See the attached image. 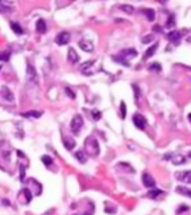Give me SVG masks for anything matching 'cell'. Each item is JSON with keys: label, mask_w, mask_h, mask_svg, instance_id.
Returning <instances> with one entry per match:
<instances>
[{"label": "cell", "mask_w": 191, "mask_h": 215, "mask_svg": "<svg viewBox=\"0 0 191 215\" xmlns=\"http://www.w3.org/2000/svg\"><path fill=\"white\" fill-rule=\"evenodd\" d=\"M138 55V53L133 48H127V50H123V51L120 52V54L117 55V56H113V59L116 61L117 63L122 64V65H124V66H129L130 64L127 63V58H133Z\"/></svg>", "instance_id": "obj_1"}, {"label": "cell", "mask_w": 191, "mask_h": 215, "mask_svg": "<svg viewBox=\"0 0 191 215\" xmlns=\"http://www.w3.org/2000/svg\"><path fill=\"white\" fill-rule=\"evenodd\" d=\"M85 150L89 156H97L100 153V146L94 137H88L85 140Z\"/></svg>", "instance_id": "obj_2"}, {"label": "cell", "mask_w": 191, "mask_h": 215, "mask_svg": "<svg viewBox=\"0 0 191 215\" xmlns=\"http://www.w3.org/2000/svg\"><path fill=\"white\" fill-rule=\"evenodd\" d=\"M84 124V120L82 118V115L79 114H76L74 115V118L72 119V122H70V130L74 134H78V132L81 131L82 127Z\"/></svg>", "instance_id": "obj_3"}, {"label": "cell", "mask_w": 191, "mask_h": 215, "mask_svg": "<svg viewBox=\"0 0 191 215\" xmlns=\"http://www.w3.org/2000/svg\"><path fill=\"white\" fill-rule=\"evenodd\" d=\"M26 76H27L28 82L34 83V84H37V83H38V76H37V73H36L35 67L32 66V64H27V72H26Z\"/></svg>", "instance_id": "obj_4"}, {"label": "cell", "mask_w": 191, "mask_h": 215, "mask_svg": "<svg viewBox=\"0 0 191 215\" xmlns=\"http://www.w3.org/2000/svg\"><path fill=\"white\" fill-rule=\"evenodd\" d=\"M133 123L134 126L136 127L138 129H140V130H144L145 129V127L147 124V119L140 113H135L133 115Z\"/></svg>", "instance_id": "obj_5"}, {"label": "cell", "mask_w": 191, "mask_h": 215, "mask_svg": "<svg viewBox=\"0 0 191 215\" xmlns=\"http://www.w3.org/2000/svg\"><path fill=\"white\" fill-rule=\"evenodd\" d=\"M176 178L178 180H180V182H183L185 184H191V170L176 173Z\"/></svg>", "instance_id": "obj_6"}, {"label": "cell", "mask_w": 191, "mask_h": 215, "mask_svg": "<svg viewBox=\"0 0 191 215\" xmlns=\"http://www.w3.org/2000/svg\"><path fill=\"white\" fill-rule=\"evenodd\" d=\"M142 182H143V185L145 187H147V188H154L155 187V180L147 173H143V175H142Z\"/></svg>", "instance_id": "obj_7"}, {"label": "cell", "mask_w": 191, "mask_h": 215, "mask_svg": "<svg viewBox=\"0 0 191 215\" xmlns=\"http://www.w3.org/2000/svg\"><path fill=\"white\" fill-rule=\"evenodd\" d=\"M70 39V33L62 32V33H59L57 35V37H56V43H57L58 45H66V44H68Z\"/></svg>", "instance_id": "obj_8"}, {"label": "cell", "mask_w": 191, "mask_h": 215, "mask_svg": "<svg viewBox=\"0 0 191 215\" xmlns=\"http://www.w3.org/2000/svg\"><path fill=\"white\" fill-rule=\"evenodd\" d=\"M78 46H79L81 50H83L84 52H87V53H91V52L94 51V46H93V44H92L91 42H88V40H85V39L81 40V42L78 43Z\"/></svg>", "instance_id": "obj_9"}, {"label": "cell", "mask_w": 191, "mask_h": 215, "mask_svg": "<svg viewBox=\"0 0 191 215\" xmlns=\"http://www.w3.org/2000/svg\"><path fill=\"white\" fill-rule=\"evenodd\" d=\"M63 142H64L65 148H66L67 150H73V149L75 148V146H76L75 140L72 139V138H68V137H65L63 139Z\"/></svg>", "instance_id": "obj_10"}, {"label": "cell", "mask_w": 191, "mask_h": 215, "mask_svg": "<svg viewBox=\"0 0 191 215\" xmlns=\"http://www.w3.org/2000/svg\"><path fill=\"white\" fill-rule=\"evenodd\" d=\"M1 95H2V98L5 100H7V101H13V92L8 89V88H6V86H4L2 90H1Z\"/></svg>", "instance_id": "obj_11"}, {"label": "cell", "mask_w": 191, "mask_h": 215, "mask_svg": "<svg viewBox=\"0 0 191 215\" xmlns=\"http://www.w3.org/2000/svg\"><path fill=\"white\" fill-rule=\"evenodd\" d=\"M36 30L39 33V34H44L47 30V25L45 23L44 19H39L36 24Z\"/></svg>", "instance_id": "obj_12"}, {"label": "cell", "mask_w": 191, "mask_h": 215, "mask_svg": "<svg viewBox=\"0 0 191 215\" xmlns=\"http://www.w3.org/2000/svg\"><path fill=\"white\" fill-rule=\"evenodd\" d=\"M68 61L72 62L73 64L77 63L78 61H79V56L77 55V53L73 48H70L68 50Z\"/></svg>", "instance_id": "obj_13"}, {"label": "cell", "mask_w": 191, "mask_h": 215, "mask_svg": "<svg viewBox=\"0 0 191 215\" xmlns=\"http://www.w3.org/2000/svg\"><path fill=\"white\" fill-rule=\"evenodd\" d=\"M168 38H169V40H171L173 43H177V42L180 40V38H181V34L178 30H173V32L168 34Z\"/></svg>", "instance_id": "obj_14"}, {"label": "cell", "mask_w": 191, "mask_h": 215, "mask_svg": "<svg viewBox=\"0 0 191 215\" xmlns=\"http://www.w3.org/2000/svg\"><path fill=\"white\" fill-rule=\"evenodd\" d=\"M157 50H158V43H157V44H153L151 47H149L147 51H145L144 58H150V57H152Z\"/></svg>", "instance_id": "obj_15"}, {"label": "cell", "mask_w": 191, "mask_h": 215, "mask_svg": "<svg viewBox=\"0 0 191 215\" xmlns=\"http://www.w3.org/2000/svg\"><path fill=\"white\" fill-rule=\"evenodd\" d=\"M10 27H11V29H13V32L15 34H17V35H21L24 30H22V28H21V26L18 24V23H15V21H11L10 23Z\"/></svg>", "instance_id": "obj_16"}, {"label": "cell", "mask_w": 191, "mask_h": 215, "mask_svg": "<svg viewBox=\"0 0 191 215\" xmlns=\"http://www.w3.org/2000/svg\"><path fill=\"white\" fill-rule=\"evenodd\" d=\"M177 192L181 195H185L187 197H190L191 198V190L190 188H187V187H183V186H178L177 187Z\"/></svg>", "instance_id": "obj_17"}, {"label": "cell", "mask_w": 191, "mask_h": 215, "mask_svg": "<svg viewBox=\"0 0 191 215\" xmlns=\"http://www.w3.org/2000/svg\"><path fill=\"white\" fill-rule=\"evenodd\" d=\"M161 194H163V192L161 190H158V188H153V190H149L147 194V197H150V198H157V197L159 196V195H161Z\"/></svg>", "instance_id": "obj_18"}, {"label": "cell", "mask_w": 191, "mask_h": 215, "mask_svg": "<svg viewBox=\"0 0 191 215\" xmlns=\"http://www.w3.org/2000/svg\"><path fill=\"white\" fill-rule=\"evenodd\" d=\"M185 163V157H183L182 155H177L172 158V164L173 165H182Z\"/></svg>", "instance_id": "obj_19"}, {"label": "cell", "mask_w": 191, "mask_h": 215, "mask_svg": "<svg viewBox=\"0 0 191 215\" xmlns=\"http://www.w3.org/2000/svg\"><path fill=\"white\" fill-rule=\"evenodd\" d=\"M41 112L39 111H29V112H26V113H21V117H25V118H39L41 117Z\"/></svg>", "instance_id": "obj_20"}, {"label": "cell", "mask_w": 191, "mask_h": 215, "mask_svg": "<svg viewBox=\"0 0 191 215\" xmlns=\"http://www.w3.org/2000/svg\"><path fill=\"white\" fill-rule=\"evenodd\" d=\"M75 157H76L77 160H78L79 163H82V164H85V163H86V160H87V157H86L85 152L81 151V150L75 152Z\"/></svg>", "instance_id": "obj_21"}, {"label": "cell", "mask_w": 191, "mask_h": 215, "mask_svg": "<svg viewBox=\"0 0 191 215\" xmlns=\"http://www.w3.org/2000/svg\"><path fill=\"white\" fill-rule=\"evenodd\" d=\"M149 71L154 72V73H160L162 71V66L160 65V63H152L149 66Z\"/></svg>", "instance_id": "obj_22"}, {"label": "cell", "mask_w": 191, "mask_h": 215, "mask_svg": "<svg viewBox=\"0 0 191 215\" xmlns=\"http://www.w3.org/2000/svg\"><path fill=\"white\" fill-rule=\"evenodd\" d=\"M121 9L124 11V13H129V15H131V13H134V7L131 6V5H122Z\"/></svg>", "instance_id": "obj_23"}, {"label": "cell", "mask_w": 191, "mask_h": 215, "mask_svg": "<svg viewBox=\"0 0 191 215\" xmlns=\"http://www.w3.org/2000/svg\"><path fill=\"white\" fill-rule=\"evenodd\" d=\"M145 15H147V18L149 19V21H153L154 20V18H155V13H154V10L153 9H147L145 11Z\"/></svg>", "instance_id": "obj_24"}, {"label": "cell", "mask_w": 191, "mask_h": 215, "mask_svg": "<svg viewBox=\"0 0 191 215\" xmlns=\"http://www.w3.org/2000/svg\"><path fill=\"white\" fill-rule=\"evenodd\" d=\"M10 10V7L8 2L5 1H0V13H5V11H9Z\"/></svg>", "instance_id": "obj_25"}, {"label": "cell", "mask_w": 191, "mask_h": 215, "mask_svg": "<svg viewBox=\"0 0 191 215\" xmlns=\"http://www.w3.org/2000/svg\"><path fill=\"white\" fill-rule=\"evenodd\" d=\"M176 25V20H174V17L173 15H170L169 18H168V21H166V28H172Z\"/></svg>", "instance_id": "obj_26"}, {"label": "cell", "mask_w": 191, "mask_h": 215, "mask_svg": "<svg viewBox=\"0 0 191 215\" xmlns=\"http://www.w3.org/2000/svg\"><path fill=\"white\" fill-rule=\"evenodd\" d=\"M10 58V52H1L0 53V61L7 62Z\"/></svg>", "instance_id": "obj_27"}, {"label": "cell", "mask_w": 191, "mask_h": 215, "mask_svg": "<svg viewBox=\"0 0 191 215\" xmlns=\"http://www.w3.org/2000/svg\"><path fill=\"white\" fill-rule=\"evenodd\" d=\"M41 160H43V163H44L45 166H49V165H51V163H53V158L49 157L48 155L43 156V157H41Z\"/></svg>", "instance_id": "obj_28"}, {"label": "cell", "mask_w": 191, "mask_h": 215, "mask_svg": "<svg viewBox=\"0 0 191 215\" xmlns=\"http://www.w3.org/2000/svg\"><path fill=\"white\" fill-rule=\"evenodd\" d=\"M93 63H94V61H87V62H84V63L81 65L79 70L82 71V72H84V71L86 70V69H88L89 66H92V65H93Z\"/></svg>", "instance_id": "obj_29"}, {"label": "cell", "mask_w": 191, "mask_h": 215, "mask_svg": "<svg viewBox=\"0 0 191 215\" xmlns=\"http://www.w3.org/2000/svg\"><path fill=\"white\" fill-rule=\"evenodd\" d=\"M92 117H93V119H94V120H100V119H101V117H102V113H101L97 109H94V110L92 111Z\"/></svg>", "instance_id": "obj_30"}, {"label": "cell", "mask_w": 191, "mask_h": 215, "mask_svg": "<svg viewBox=\"0 0 191 215\" xmlns=\"http://www.w3.org/2000/svg\"><path fill=\"white\" fill-rule=\"evenodd\" d=\"M121 117L122 119H125V115H126V105H125V103L124 102H121Z\"/></svg>", "instance_id": "obj_31"}, {"label": "cell", "mask_w": 191, "mask_h": 215, "mask_svg": "<svg viewBox=\"0 0 191 215\" xmlns=\"http://www.w3.org/2000/svg\"><path fill=\"white\" fill-rule=\"evenodd\" d=\"M24 193H25V195H26V202L29 203L32 201V193H30V190H28V188H25V190H24Z\"/></svg>", "instance_id": "obj_32"}, {"label": "cell", "mask_w": 191, "mask_h": 215, "mask_svg": "<svg viewBox=\"0 0 191 215\" xmlns=\"http://www.w3.org/2000/svg\"><path fill=\"white\" fill-rule=\"evenodd\" d=\"M65 92H66V94L68 95L70 99H75V98H76L75 93H74V92H73V91H72L70 88H65Z\"/></svg>", "instance_id": "obj_33"}, {"label": "cell", "mask_w": 191, "mask_h": 215, "mask_svg": "<svg viewBox=\"0 0 191 215\" xmlns=\"http://www.w3.org/2000/svg\"><path fill=\"white\" fill-rule=\"evenodd\" d=\"M152 39H153L152 35H147V36H144V37L142 38V43H143V44H147V43H150Z\"/></svg>", "instance_id": "obj_34"}, {"label": "cell", "mask_w": 191, "mask_h": 215, "mask_svg": "<svg viewBox=\"0 0 191 215\" xmlns=\"http://www.w3.org/2000/svg\"><path fill=\"white\" fill-rule=\"evenodd\" d=\"M188 119H189V121H190V122H191V113L188 114Z\"/></svg>", "instance_id": "obj_35"}, {"label": "cell", "mask_w": 191, "mask_h": 215, "mask_svg": "<svg viewBox=\"0 0 191 215\" xmlns=\"http://www.w3.org/2000/svg\"><path fill=\"white\" fill-rule=\"evenodd\" d=\"M0 70H1V66H0Z\"/></svg>", "instance_id": "obj_36"}]
</instances>
